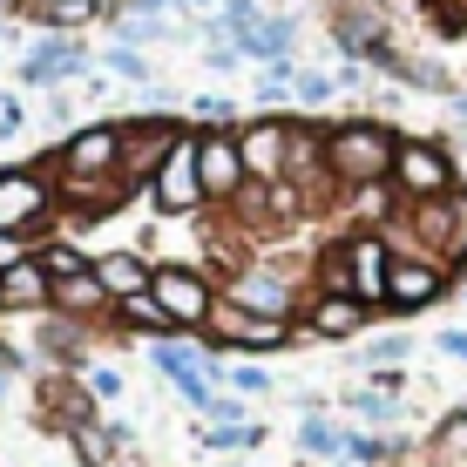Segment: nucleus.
<instances>
[{
    "label": "nucleus",
    "mask_w": 467,
    "mask_h": 467,
    "mask_svg": "<svg viewBox=\"0 0 467 467\" xmlns=\"http://www.w3.org/2000/svg\"><path fill=\"white\" fill-rule=\"evenodd\" d=\"M223 379H231V393H237V400H271V393H278L265 366H231V373H223Z\"/></svg>",
    "instance_id": "obj_32"
},
{
    "label": "nucleus",
    "mask_w": 467,
    "mask_h": 467,
    "mask_svg": "<svg viewBox=\"0 0 467 467\" xmlns=\"http://www.w3.org/2000/svg\"><path fill=\"white\" fill-rule=\"evenodd\" d=\"M386 237H393V251L433 257L441 271H467V183L447 190V197H427V203H400Z\"/></svg>",
    "instance_id": "obj_2"
},
{
    "label": "nucleus",
    "mask_w": 467,
    "mask_h": 467,
    "mask_svg": "<svg viewBox=\"0 0 467 467\" xmlns=\"http://www.w3.org/2000/svg\"><path fill=\"white\" fill-rule=\"evenodd\" d=\"M427 447H433L441 461H467V407H454V413H447V420L427 433Z\"/></svg>",
    "instance_id": "obj_28"
},
{
    "label": "nucleus",
    "mask_w": 467,
    "mask_h": 467,
    "mask_svg": "<svg viewBox=\"0 0 467 467\" xmlns=\"http://www.w3.org/2000/svg\"><path fill=\"white\" fill-rule=\"evenodd\" d=\"M203 61H211L217 75H231V68H237V61H244V55H237V47H203Z\"/></svg>",
    "instance_id": "obj_36"
},
{
    "label": "nucleus",
    "mask_w": 467,
    "mask_h": 467,
    "mask_svg": "<svg viewBox=\"0 0 467 467\" xmlns=\"http://www.w3.org/2000/svg\"><path fill=\"white\" fill-rule=\"evenodd\" d=\"M190 116H197L203 129H231V122H237V102H231V95H197V102H190Z\"/></svg>",
    "instance_id": "obj_33"
},
{
    "label": "nucleus",
    "mask_w": 467,
    "mask_h": 467,
    "mask_svg": "<svg viewBox=\"0 0 467 467\" xmlns=\"http://www.w3.org/2000/svg\"><path fill=\"white\" fill-rule=\"evenodd\" d=\"M223 298L231 305H244V312H257V318H298V271L292 265H278V257H265L257 251L244 271H231L223 278Z\"/></svg>",
    "instance_id": "obj_6"
},
{
    "label": "nucleus",
    "mask_w": 467,
    "mask_h": 467,
    "mask_svg": "<svg viewBox=\"0 0 467 467\" xmlns=\"http://www.w3.org/2000/svg\"><path fill=\"white\" fill-rule=\"evenodd\" d=\"M183 7H190V14H217L223 0H183Z\"/></svg>",
    "instance_id": "obj_38"
},
{
    "label": "nucleus",
    "mask_w": 467,
    "mask_h": 467,
    "mask_svg": "<svg viewBox=\"0 0 467 467\" xmlns=\"http://www.w3.org/2000/svg\"><path fill=\"white\" fill-rule=\"evenodd\" d=\"M461 190V163L441 136H400V156H393V197L400 203H427V197H447Z\"/></svg>",
    "instance_id": "obj_4"
},
{
    "label": "nucleus",
    "mask_w": 467,
    "mask_h": 467,
    "mask_svg": "<svg viewBox=\"0 0 467 467\" xmlns=\"http://www.w3.org/2000/svg\"><path fill=\"white\" fill-rule=\"evenodd\" d=\"M47 217H61L55 163H7V170H0V237L35 244Z\"/></svg>",
    "instance_id": "obj_3"
},
{
    "label": "nucleus",
    "mask_w": 467,
    "mask_h": 467,
    "mask_svg": "<svg viewBox=\"0 0 467 467\" xmlns=\"http://www.w3.org/2000/svg\"><path fill=\"white\" fill-rule=\"evenodd\" d=\"M197 176H203V203L211 211H231L251 190L244 156H237V129H197Z\"/></svg>",
    "instance_id": "obj_12"
},
{
    "label": "nucleus",
    "mask_w": 467,
    "mask_h": 467,
    "mask_svg": "<svg viewBox=\"0 0 467 467\" xmlns=\"http://www.w3.org/2000/svg\"><path fill=\"white\" fill-rule=\"evenodd\" d=\"M257 413H251V400H237V393H211V407H203V427H251Z\"/></svg>",
    "instance_id": "obj_31"
},
{
    "label": "nucleus",
    "mask_w": 467,
    "mask_h": 467,
    "mask_svg": "<svg viewBox=\"0 0 467 467\" xmlns=\"http://www.w3.org/2000/svg\"><path fill=\"white\" fill-rule=\"evenodd\" d=\"M373 7H400V0H373Z\"/></svg>",
    "instance_id": "obj_40"
},
{
    "label": "nucleus",
    "mask_w": 467,
    "mask_h": 467,
    "mask_svg": "<svg viewBox=\"0 0 467 467\" xmlns=\"http://www.w3.org/2000/svg\"><path fill=\"white\" fill-rule=\"evenodd\" d=\"M122 176V122H88L55 142V183H109Z\"/></svg>",
    "instance_id": "obj_5"
},
{
    "label": "nucleus",
    "mask_w": 467,
    "mask_h": 467,
    "mask_svg": "<svg viewBox=\"0 0 467 467\" xmlns=\"http://www.w3.org/2000/svg\"><path fill=\"white\" fill-rule=\"evenodd\" d=\"M116 326H122V332H142V339H170V332H176L150 292H142V298H122V305H116Z\"/></svg>",
    "instance_id": "obj_24"
},
{
    "label": "nucleus",
    "mask_w": 467,
    "mask_h": 467,
    "mask_svg": "<svg viewBox=\"0 0 467 467\" xmlns=\"http://www.w3.org/2000/svg\"><path fill=\"white\" fill-rule=\"evenodd\" d=\"M393 156H400V136L379 116H352L326 129V183L346 190V197L393 183Z\"/></svg>",
    "instance_id": "obj_1"
},
{
    "label": "nucleus",
    "mask_w": 467,
    "mask_h": 467,
    "mask_svg": "<svg viewBox=\"0 0 467 467\" xmlns=\"http://www.w3.org/2000/svg\"><path fill=\"white\" fill-rule=\"evenodd\" d=\"M203 339L231 346V352H285V346H298V318H257V312H244V305H231L217 292Z\"/></svg>",
    "instance_id": "obj_8"
},
{
    "label": "nucleus",
    "mask_w": 467,
    "mask_h": 467,
    "mask_svg": "<svg viewBox=\"0 0 467 467\" xmlns=\"http://www.w3.org/2000/svg\"><path fill=\"white\" fill-rule=\"evenodd\" d=\"M366 326H373V312H366L352 292H312V298L298 305V339L339 346V339H359Z\"/></svg>",
    "instance_id": "obj_16"
},
{
    "label": "nucleus",
    "mask_w": 467,
    "mask_h": 467,
    "mask_svg": "<svg viewBox=\"0 0 467 467\" xmlns=\"http://www.w3.org/2000/svg\"><path fill=\"white\" fill-rule=\"evenodd\" d=\"M237 156H244L251 183H285V163H292V116L237 122Z\"/></svg>",
    "instance_id": "obj_14"
},
{
    "label": "nucleus",
    "mask_w": 467,
    "mask_h": 467,
    "mask_svg": "<svg viewBox=\"0 0 467 467\" xmlns=\"http://www.w3.org/2000/svg\"><path fill=\"white\" fill-rule=\"evenodd\" d=\"M447 292H454V271H441L433 257L393 251V278H386V312H393V318L427 312V305H441Z\"/></svg>",
    "instance_id": "obj_13"
},
{
    "label": "nucleus",
    "mask_w": 467,
    "mask_h": 467,
    "mask_svg": "<svg viewBox=\"0 0 467 467\" xmlns=\"http://www.w3.org/2000/svg\"><path fill=\"white\" fill-rule=\"evenodd\" d=\"M298 454H305V461H318V467L346 461V427L332 420L326 407H318V413H305V420H298Z\"/></svg>",
    "instance_id": "obj_22"
},
{
    "label": "nucleus",
    "mask_w": 467,
    "mask_h": 467,
    "mask_svg": "<svg viewBox=\"0 0 467 467\" xmlns=\"http://www.w3.org/2000/svg\"><path fill=\"white\" fill-rule=\"evenodd\" d=\"M75 75H95V61H88V47L75 41V35H47L21 55V88H68Z\"/></svg>",
    "instance_id": "obj_15"
},
{
    "label": "nucleus",
    "mask_w": 467,
    "mask_h": 467,
    "mask_svg": "<svg viewBox=\"0 0 467 467\" xmlns=\"http://www.w3.org/2000/svg\"><path fill=\"white\" fill-rule=\"evenodd\" d=\"M433 346H441L447 359H461V366H467V326H447V332H441V339H433Z\"/></svg>",
    "instance_id": "obj_35"
},
{
    "label": "nucleus",
    "mask_w": 467,
    "mask_h": 467,
    "mask_svg": "<svg viewBox=\"0 0 467 467\" xmlns=\"http://www.w3.org/2000/svg\"><path fill=\"white\" fill-rule=\"evenodd\" d=\"M217 292H223V285L203 265H156V285H150V298L163 305V318L176 332H203V326H211Z\"/></svg>",
    "instance_id": "obj_7"
},
{
    "label": "nucleus",
    "mask_w": 467,
    "mask_h": 467,
    "mask_svg": "<svg viewBox=\"0 0 467 467\" xmlns=\"http://www.w3.org/2000/svg\"><path fill=\"white\" fill-rule=\"evenodd\" d=\"M35 21L55 27V35H82L95 21H116V7L109 0H35Z\"/></svg>",
    "instance_id": "obj_21"
},
{
    "label": "nucleus",
    "mask_w": 467,
    "mask_h": 467,
    "mask_svg": "<svg viewBox=\"0 0 467 467\" xmlns=\"http://www.w3.org/2000/svg\"><path fill=\"white\" fill-rule=\"evenodd\" d=\"M35 265L47 271V285H61V278H82V271H95V251H82L75 237H47V244H35Z\"/></svg>",
    "instance_id": "obj_23"
},
{
    "label": "nucleus",
    "mask_w": 467,
    "mask_h": 467,
    "mask_svg": "<svg viewBox=\"0 0 467 467\" xmlns=\"http://www.w3.org/2000/svg\"><path fill=\"white\" fill-rule=\"evenodd\" d=\"M102 75H122V82L150 88V61H142V47H102V61H95Z\"/></svg>",
    "instance_id": "obj_29"
},
{
    "label": "nucleus",
    "mask_w": 467,
    "mask_h": 467,
    "mask_svg": "<svg viewBox=\"0 0 467 467\" xmlns=\"http://www.w3.org/2000/svg\"><path fill=\"white\" fill-rule=\"evenodd\" d=\"M27 251H35V244H21V237H0V271H7V265H21Z\"/></svg>",
    "instance_id": "obj_37"
},
{
    "label": "nucleus",
    "mask_w": 467,
    "mask_h": 467,
    "mask_svg": "<svg viewBox=\"0 0 467 467\" xmlns=\"http://www.w3.org/2000/svg\"><path fill=\"white\" fill-rule=\"evenodd\" d=\"M197 447L203 454H251V447H265V420H251V427H197Z\"/></svg>",
    "instance_id": "obj_26"
},
{
    "label": "nucleus",
    "mask_w": 467,
    "mask_h": 467,
    "mask_svg": "<svg viewBox=\"0 0 467 467\" xmlns=\"http://www.w3.org/2000/svg\"><path fill=\"white\" fill-rule=\"evenodd\" d=\"M142 197H150L156 217H197L203 211V176H197V129H183V142L163 156V170L142 183Z\"/></svg>",
    "instance_id": "obj_9"
},
{
    "label": "nucleus",
    "mask_w": 467,
    "mask_h": 467,
    "mask_svg": "<svg viewBox=\"0 0 467 467\" xmlns=\"http://www.w3.org/2000/svg\"><path fill=\"white\" fill-rule=\"evenodd\" d=\"M95 278H102V292L122 305V298H142L156 285V265L142 251H95Z\"/></svg>",
    "instance_id": "obj_19"
},
{
    "label": "nucleus",
    "mask_w": 467,
    "mask_h": 467,
    "mask_svg": "<svg viewBox=\"0 0 467 467\" xmlns=\"http://www.w3.org/2000/svg\"><path fill=\"white\" fill-rule=\"evenodd\" d=\"M461 298H467V292H461Z\"/></svg>",
    "instance_id": "obj_41"
},
{
    "label": "nucleus",
    "mask_w": 467,
    "mask_h": 467,
    "mask_svg": "<svg viewBox=\"0 0 467 467\" xmlns=\"http://www.w3.org/2000/svg\"><path fill=\"white\" fill-rule=\"evenodd\" d=\"M346 292L366 305V312H386V278H393V237L386 231H346Z\"/></svg>",
    "instance_id": "obj_11"
},
{
    "label": "nucleus",
    "mask_w": 467,
    "mask_h": 467,
    "mask_svg": "<svg viewBox=\"0 0 467 467\" xmlns=\"http://www.w3.org/2000/svg\"><path fill=\"white\" fill-rule=\"evenodd\" d=\"M7 47H14V21H0V55H7Z\"/></svg>",
    "instance_id": "obj_39"
},
{
    "label": "nucleus",
    "mask_w": 467,
    "mask_h": 467,
    "mask_svg": "<svg viewBox=\"0 0 467 467\" xmlns=\"http://www.w3.org/2000/svg\"><path fill=\"white\" fill-rule=\"evenodd\" d=\"M41 312H55V285H47V271L27 251L21 265L0 271V318H41Z\"/></svg>",
    "instance_id": "obj_17"
},
{
    "label": "nucleus",
    "mask_w": 467,
    "mask_h": 467,
    "mask_svg": "<svg viewBox=\"0 0 467 467\" xmlns=\"http://www.w3.org/2000/svg\"><path fill=\"white\" fill-rule=\"evenodd\" d=\"M298 35H305V21H298V14H265L257 27H244V35H237V55H244L251 68H265V61L298 55Z\"/></svg>",
    "instance_id": "obj_18"
},
{
    "label": "nucleus",
    "mask_w": 467,
    "mask_h": 467,
    "mask_svg": "<svg viewBox=\"0 0 467 467\" xmlns=\"http://www.w3.org/2000/svg\"><path fill=\"white\" fill-rule=\"evenodd\" d=\"M346 407L366 420V433H373V427H393L400 413H407V407H400V393H379V386H359V393H346Z\"/></svg>",
    "instance_id": "obj_27"
},
{
    "label": "nucleus",
    "mask_w": 467,
    "mask_h": 467,
    "mask_svg": "<svg viewBox=\"0 0 467 467\" xmlns=\"http://www.w3.org/2000/svg\"><path fill=\"white\" fill-rule=\"evenodd\" d=\"M183 142V122L170 116V109H142V116H122V176L129 183H150L156 170H163V156Z\"/></svg>",
    "instance_id": "obj_10"
},
{
    "label": "nucleus",
    "mask_w": 467,
    "mask_h": 467,
    "mask_svg": "<svg viewBox=\"0 0 467 467\" xmlns=\"http://www.w3.org/2000/svg\"><path fill=\"white\" fill-rule=\"evenodd\" d=\"M82 386H88V400H95V407L122 400V373H116V366H82Z\"/></svg>",
    "instance_id": "obj_34"
},
{
    "label": "nucleus",
    "mask_w": 467,
    "mask_h": 467,
    "mask_svg": "<svg viewBox=\"0 0 467 467\" xmlns=\"http://www.w3.org/2000/svg\"><path fill=\"white\" fill-rule=\"evenodd\" d=\"M55 312L75 318V326H102V318H116V298L102 292L95 271H82V278H61L55 285Z\"/></svg>",
    "instance_id": "obj_20"
},
{
    "label": "nucleus",
    "mask_w": 467,
    "mask_h": 467,
    "mask_svg": "<svg viewBox=\"0 0 467 467\" xmlns=\"http://www.w3.org/2000/svg\"><path fill=\"white\" fill-rule=\"evenodd\" d=\"M332 95H339V82H332L326 68H298V82H292V102L298 109H326Z\"/></svg>",
    "instance_id": "obj_30"
},
{
    "label": "nucleus",
    "mask_w": 467,
    "mask_h": 467,
    "mask_svg": "<svg viewBox=\"0 0 467 467\" xmlns=\"http://www.w3.org/2000/svg\"><path fill=\"white\" fill-rule=\"evenodd\" d=\"M407 359H413V339H407V332H379V339L359 346V359H352V366H366V373H400Z\"/></svg>",
    "instance_id": "obj_25"
}]
</instances>
